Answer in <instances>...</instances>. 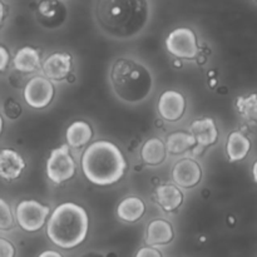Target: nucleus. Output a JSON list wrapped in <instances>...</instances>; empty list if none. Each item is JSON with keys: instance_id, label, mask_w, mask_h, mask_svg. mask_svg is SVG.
<instances>
[{"instance_id": "obj_1", "label": "nucleus", "mask_w": 257, "mask_h": 257, "mask_svg": "<svg viewBox=\"0 0 257 257\" xmlns=\"http://www.w3.org/2000/svg\"><path fill=\"white\" fill-rule=\"evenodd\" d=\"M95 20L108 37L125 40L137 37L150 20L148 0H97Z\"/></svg>"}, {"instance_id": "obj_2", "label": "nucleus", "mask_w": 257, "mask_h": 257, "mask_svg": "<svg viewBox=\"0 0 257 257\" xmlns=\"http://www.w3.org/2000/svg\"><path fill=\"white\" fill-rule=\"evenodd\" d=\"M82 170L93 185L110 186L124 176L127 162L122 151L112 142L97 141L82 156Z\"/></svg>"}, {"instance_id": "obj_3", "label": "nucleus", "mask_w": 257, "mask_h": 257, "mask_svg": "<svg viewBox=\"0 0 257 257\" xmlns=\"http://www.w3.org/2000/svg\"><path fill=\"white\" fill-rule=\"evenodd\" d=\"M110 84L120 100L130 104L145 102L153 92L151 70L138 60L128 57L115 59L110 69Z\"/></svg>"}, {"instance_id": "obj_4", "label": "nucleus", "mask_w": 257, "mask_h": 257, "mask_svg": "<svg viewBox=\"0 0 257 257\" xmlns=\"http://www.w3.org/2000/svg\"><path fill=\"white\" fill-rule=\"evenodd\" d=\"M89 228L88 213L82 206L64 202L57 206L47 225V235L55 246L72 250L84 242Z\"/></svg>"}, {"instance_id": "obj_5", "label": "nucleus", "mask_w": 257, "mask_h": 257, "mask_svg": "<svg viewBox=\"0 0 257 257\" xmlns=\"http://www.w3.org/2000/svg\"><path fill=\"white\" fill-rule=\"evenodd\" d=\"M75 175V162L70 155L69 146L62 145L50 152L47 161V176L52 182L60 185Z\"/></svg>"}, {"instance_id": "obj_6", "label": "nucleus", "mask_w": 257, "mask_h": 257, "mask_svg": "<svg viewBox=\"0 0 257 257\" xmlns=\"http://www.w3.org/2000/svg\"><path fill=\"white\" fill-rule=\"evenodd\" d=\"M49 212V206L42 205L35 200H24L15 208V218L22 230L35 232L45 225Z\"/></svg>"}, {"instance_id": "obj_7", "label": "nucleus", "mask_w": 257, "mask_h": 257, "mask_svg": "<svg viewBox=\"0 0 257 257\" xmlns=\"http://www.w3.org/2000/svg\"><path fill=\"white\" fill-rule=\"evenodd\" d=\"M166 48L172 55L182 59H193L198 54L197 38L190 28H177L166 38Z\"/></svg>"}, {"instance_id": "obj_8", "label": "nucleus", "mask_w": 257, "mask_h": 257, "mask_svg": "<svg viewBox=\"0 0 257 257\" xmlns=\"http://www.w3.org/2000/svg\"><path fill=\"white\" fill-rule=\"evenodd\" d=\"M54 85L48 78L34 77L25 84L24 99L29 107L43 109L52 103L54 98Z\"/></svg>"}, {"instance_id": "obj_9", "label": "nucleus", "mask_w": 257, "mask_h": 257, "mask_svg": "<svg viewBox=\"0 0 257 257\" xmlns=\"http://www.w3.org/2000/svg\"><path fill=\"white\" fill-rule=\"evenodd\" d=\"M68 9L60 0H40L35 18L45 29H57L67 20Z\"/></svg>"}, {"instance_id": "obj_10", "label": "nucleus", "mask_w": 257, "mask_h": 257, "mask_svg": "<svg viewBox=\"0 0 257 257\" xmlns=\"http://www.w3.org/2000/svg\"><path fill=\"white\" fill-rule=\"evenodd\" d=\"M186 110V99L177 90H166L158 100V113L167 122H177Z\"/></svg>"}, {"instance_id": "obj_11", "label": "nucleus", "mask_w": 257, "mask_h": 257, "mask_svg": "<svg viewBox=\"0 0 257 257\" xmlns=\"http://www.w3.org/2000/svg\"><path fill=\"white\" fill-rule=\"evenodd\" d=\"M172 178L176 185L183 188H192L201 182L202 170L201 166L191 158L178 161L172 171Z\"/></svg>"}, {"instance_id": "obj_12", "label": "nucleus", "mask_w": 257, "mask_h": 257, "mask_svg": "<svg viewBox=\"0 0 257 257\" xmlns=\"http://www.w3.org/2000/svg\"><path fill=\"white\" fill-rule=\"evenodd\" d=\"M72 57L68 53H53L45 59L43 72L48 79L63 80L69 75L72 70Z\"/></svg>"}, {"instance_id": "obj_13", "label": "nucleus", "mask_w": 257, "mask_h": 257, "mask_svg": "<svg viewBox=\"0 0 257 257\" xmlns=\"http://www.w3.org/2000/svg\"><path fill=\"white\" fill-rule=\"evenodd\" d=\"M25 168V161L17 151L5 148L0 152V178L14 181L20 177Z\"/></svg>"}, {"instance_id": "obj_14", "label": "nucleus", "mask_w": 257, "mask_h": 257, "mask_svg": "<svg viewBox=\"0 0 257 257\" xmlns=\"http://www.w3.org/2000/svg\"><path fill=\"white\" fill-rule=\"evenodd\" d=\"M190 133L195 138L196 145L200 147H208L215 145L218 138V131L212 118H201L192 122L190 127Z\"/></svg>"}, {"instance_id": "obj_15", "label": "nucleus", "mask_w": 257, "mask_h": 257, "mask_svg": "<svg viewBox=\"0 0 257 257\" xmlns=\"http://www.w3.org/2000/svg\"><path fill=\"white\" fill-rule=\"evenodd\" d=\"M175 237L173 227L168 221L163 218H157L150 222L147 226V232H146V242L148 246H160L167 245Z\"/></svg>"}, {"instance_id": "obj_16", "label": "nucleus", "mask_w": 257, "mask_h": 257, "mask_svg": "<svg viewBox=\"0 0 257 257\" xmlns=\"http://www.w3.org/2000/svg\"><path fill=\"white\" fill-rule=\"evenodd\" d=\"M156 201L166 211L172 212L183 202V193L175 185H161L156 188Z\"/></svg>"}, {"instance_id": "obj_17", "label": "nucleus", "mask_w": 257, "mask_h": 257, "mask_svg": "<svg viewBox=\"0 0 257 257\" xmlns=\"http://www.w3.org/2000/svg\"><path fill=\"white\" fill-rule=\"evenodd\" d=\"M15 69L22 73H33L38 70L42 65L40 63V53L39 50L33 47H23L18 50L15 54L14 60Z\"/></svg>"}, {"instance_id": "obj_18", "label": "nucleus", "mask_w": 257, "mask_h": 257, "mask_svg": "<svg viewBox=\"0 0 257 257\" xmlns=\"http://www.w3.org/2000/svg\"><path fill=\"white\" fill-rule=\"evenodd\" d=\"M251 150V142L242 132L235 131L228 136L226 151L231 162H238L246 158Z\"/></svg>"}, {"instance_id": "obj_19", "label": "nucleus", "mask_w": 257, "mask_h": 257, "mask_svg": "<svg viewBox=\"0 0 257 257\" xmlns=\"http://www.w3.org/2000/svg\"><path fill=\"white\" fill-rule=\"evenodd\" d=\"M146 212V206L141 198L138 197H125L120 201L117 207V215L124 222H136L141 220Z\"/></svg>"}, {"instance_id": "obj_20", "label": "nucleus", "mask_w": 257, "mask_h": 257, "mask_svg": "<svg viewBox=\"0 0 257 257\" xmlns=\"http://www.w3.org/2000/svg\"><path fill=\"white\" fill-rule=\"evenodd\" d=\"M93 137V130L84 120H77L67 128L65 138L69 147L79 148L87 145Z\"/></svg>"}, {"instance_id": "obj_21", "label": "nucleus", "mask_w": 257, "mask_h": 257, "mask_svg": "<svg viewBox=\"0 0 257 257\" xmlns=\"http://www.w3.org/2000/svg\"><path fill=\"white\" fill-rule=\"evenodd\" d=\"M141 157L143 162L148 166H158L165 162L167 157V151L166 146L160 138H151L143 145L141 151Z\"/></svg>"}, {"instance_id": "obj_22", "label": "nucleus", "mask_w": 257, "mask_h": 257, "mask_svg": "<svg viewBox=\"0 0 257 257\" xmlns=\"http://www.w3.org/2000/svg\"><path fill=\"white\" fill-rule=\"evenodd\" d=\"M166 151L171 155H182L187 152L190 148L196 146L195 138L191 133L187 132H175L167 137L166 142Z\"/></svg>"}, {"instance_id": "obj_23", "label": "nucleus", "mask_w": 257, "mask_h": 257, "mask_svg": "<svg viewBox=\"0 0 257 257\" xmlns=\"http://www.w3.org/2000/svg\"><path fill=\"white\" fill-rule=\"evenodd\" d=\"M236 108L243 119L247 122L257 123V94L241 95L236 100Z\"/></svg>"}, {"instance_id": "obj_24", "label": "nucleus", "mask_w": 257, "mask_h": 257, "mask_svg": "<svg viewBox=\"0 0 257 257\" xmlns=\"http://www.w3.org/2000/svg\"><path fill=\"white\" fill-rule=\"evenodd\" d=\"M13 225H14V218L9 203L0 198V230L7 231L12 228Z\"/></svg>"}, {"instance_id": "obj_25", "label": "nucleus", "mask_w": 257, "mask_h": 257, "mask_svg": "<svg viewBox=\"0 0 257 257\" xmlns=\"http://www.w3.org/2000/svg\"><path fill=\"white\" fill-rule=\"evenodd\" d=\"M0 257H15L14 245L4 237H0Z\"/></svg>"}, {"instance_id": "obj_26", "label": "nucleus", "mask_w": 257, "mask_h": 257, "mask_svg": "<svg viewBox=\"0 0 257 257\" xmlns=\"http://www.w3.org/2000/svg\"><path fill=\"white\" fill-rule=\"evenodd\" d=\"M136 257H163L160 250H157L156 247L152 246H147V247H142L141 250H138V252L136 253Z\"/></svg>"}, {"instance_id": "obj_27", "label": "nucleus", "mask_w": 257, "mask_h": 257, "mask_svg": "<svg viewBox=\"0 0 257 257\" xmlns=\"http://www.w3.org/2000/svg\"><path fill=\"white\" fill-rule=\"evenodd\" d=\"M9 59H10V55L9 52L5 47L0 45V72L7 69L8 64H9Z\"/></svg>"}, {"instance_id": "obj_28", "label": "nucleus", "mask_w": 257, "mask_h": 257, "mask_svg": "<svg viewBox=\"0 0 257 257\" xmlns=\"http://www.w3.org/2000/svg\"><path fill=\"white\" fill-rule=\"evenodd\" d=\"M38 257H63L62 253H59L58 251H53V250H47L43 251Z\"/></svg>"}, {"instance_id": "obj_29", "label": "nucleus", "mask_w": 257, "mask_h": 257, "mask_svg": "<svg viewBox=\"0 0 257 257\" xmlns=\"http://www.w3.org/2000/svg\"><path fill=\"white\" fill-rule=\"evenodd\" d=\"M5 15H7V7L3 3V0H0V24L3 23V20L5 19Z\"/></svg>"}, {"instance_id": "obj_30", "label": "nucleus", "mask_w": 257, "mask_h": 257, "mask_svg": "<svg viewBox=\"0 0 257 257\" xmlns=\"http://www.w3.org/2000/svg\"><path fill=\"white\" fill-rule=\"evenodd\" d=\"M82 257H105V256H104V255H102V253H99V252H94V251H93V252L84 253V255H83Z\"/></svg>"}, {"instance_id": "obj_31", "label": "nucleus", "mask_w": 257, "mask_h": 257, "mask_svg": "<svg viewBox=\"0 0 257 257\" xmlns=\"http://www.w3.org/2000/svg\"><path fill=\"white\" fill-rule=\"evenodd\" d=\"M252 176H253V181L257 183V161L252 166Z\"/></svg>"}, {"instance_id": "obj_32", "label": "nucleus", "mask_w": 257, "mask_h": 257, "mask_svg": "<svg viewBox=\"0 0 257 257\" xmlns=\"http://www.w3.org/2000/svg\"><path fill=\"white\" fill-rule=\"evenodd\" d=\"M3 127H4V123H3V118H2V115H0V136H2Z\"/></svg>"}]
</instances>
